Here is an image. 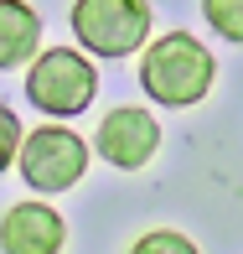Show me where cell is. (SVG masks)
<instances>
[{"label": "cell", "instance_id": "6da1fadb", "mask_svg": "<svg viewBox=\"0 0 243 254\" xmlns=\"http://www.w3.org/2000/svg\"><path fill=\"white\" fill-rule=\"evenodd\" d=\"M217 78V63L192 31H166L140 52V88L166 109H187V104L207 99Z\"/></svg>", "mask_w": 243, "mask_h": 254}, {"label": "cell", "instance_id": "7a4b0ae2", "mask_svg": "<svg viewBox=\"0 0 243 254\" xmlns=\"http://www.w3.org/2000/svg\"><path fill=\"white\" fill-rule=\"evenodd\" d=\"M67 21H73L83 52L124 57V52H140L150 37V0H73Z\"/></svg>", "mask_w": 243, "mask_h": 254}, {"label": "cell", "instance_id": "3957f363", "mask_svg": "<svg viewBox=\"0 0 243 254\" xmlns=\"http://www.w3.org/2000/svg\"><path fill=\"white\" fill-rule=\"evenodd\" d=\"M94 94H98V73H94V63H88L83 52H73V47H47L31 63V73H26V99L37 104V109L57 114V120L83 114L88 104H94Z\"/></svg>", "mask_w": 243, "mask_h": 254}, {"label": "cell", "instance_id": "277c9868", "mask_svg": "<svg viewBox=\"0 0 243 254\" xmlns=\"http://www.w3.org/2000/svg\"><path fill=\"white\" fill-rule=\"evenodd\" d=\"M16 166L31 192H67L78 187V177H88V145L67 125H42V130L21 135Z\"/></svg>", "mask_w": 243, "mask_h": 254}, {"label": "cell", "instance_id": "5b68a950", "mask_svg": "<svg viewBox=\"0 0 243 254\" xmlns=\"http://www.w3.org/2000/svg\"><path fill=\"white\" fill-rule=\"evenodd\" d=\"M94 151L119 171H140L150 166V156L160 151V125L150 109H135V104H119L98 120L94 130Z\"/></svg>", "mask_w": 243, "mask_h": 254}, {"label": "cell", "instance_id": "8992f818", "mask_svg": "<svg viewBox=\"0 0 243 254\" xmlns=\"http://www.w3.org/2000/svg\"><path fill=\"white\" fill-rule=\"evenodd\" d=\"M67 223L47 202H16L0 218V254H62Z\"/></svg>", "mask_w": 243, "mask_h": 254}, {"label": "cell", "instance_id": "52a82bcc", "mask_svg": "<svg viewBox=\"0 0 243 254\" xmlns=\"http://www.w3.org/2000/svg\"><path fill=\"white\" fill-rule=\"evenodd\" d=\"M42 47V16L26 0H0V67L31 63Z\"/></svg>", "mask_w": 243, "mask_h": 254}, {"label": "cell", "instance_id": "ba28073f", "mask_svg": "<svg viewBox=\"0 0 243 254\" xmlns=\"http://www.w3.org/2000/svg\"><path fill=\"white\" fill-rule=\"evenodd\" d=\"M202 16L217 37L243 42V0H202Z\"/></svg>", "mask_w": 243, "mask_h": 254}, {"label": "cell", "instance_id": "9c48e42d", "mask_svg": "<svg viewBox=\"0 0 243 254\" xmlns=\"http://www.w3.org/2000/svg\"><path fill=\"white\" fill-rule=\"evenodd\" d=\"M130 254H202V249L187 234H176V228H150V234H140L130 244Z\"/></svg>", "mask_w": 243, "mask_h": 254}, {"label": "cell", "instance_id": "30bf717a", "mask_svg": "<svg viewBox=\"0 0 243 254\" xmlns=\"http://www.w3.org/2000/svg\"><path fill=\"white\" fill-rule=\"evenodd\" d=\"M21 135H26V130H21V120L5 109V104H0V171H5L10 161H16V151H21Z\"/></svg>", "mask_w": 243, "mask_h": 254}]
</instances>
